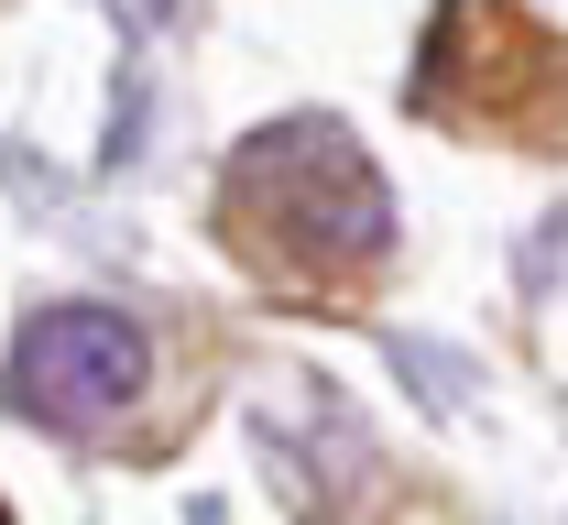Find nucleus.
I'll return each instance as SVG.
<instances>
[{
    "mask_svg": "<svg viewBox=\"0 0 568 525\" xmlns=\"http://www.w3.org/2000/svg\"><path fill=\"white\" fill-rule=\"evenodd\" d=\"M230 241L263 263V274H361L383 263L394 209H383V175L361 164V143L339 121H274L230 153Z\"/></svg>",
    "mask_w": 568,
    "mask_h": 525,
    "instance_id": "f257e3e1",
    "label": "nucleus"
},
{
    "mask_svg": "<svg viewBox=\"0 0 568 525\" xmlns=\"http://www.w3.org/2000/svg\"><path fill=\"white\" fill-rule=\"evenodd\" d=\"M11 416H33V427H55V438H99V427H121L142 394V329L121 306H44V317H22V340H11Z\"/></svg>",
    "mask_w": 568,
    "mask_h": 525,
    "instance_id": "7ed1b4c3",
    "label": "nucleus"
},
{
    "mask_svg": "<svg viewBox=\"0 0 568 525\" xmlns=\"http://www.w3.org/2000/svg\"><path fill=\"white\" fill-rule=\"evenodd\" d=\"M426 110L437 121H481V132H568V55L514 11V0H448L437 33H426Z\"/></svg>",
    "mask_w": 568,
    "mask_h": 525,
    "instance_id": "f03ea898",
    "label": "nucleus"
},
{
    "mask_svg": "<svg viewBox=\"0 0 568 525\" xmlns=\"http://www.w3.org/2000/svg\"><path fill=\"white\" fill-rule=\"evenodd\" d=\"M0 525H11V504H0Z\"/></svg>",
    "mask_w": 568,
    "mask_h": 525,
    "instance_id": "20e7f679",
    "label": "nucleus"
}]
</instances>
